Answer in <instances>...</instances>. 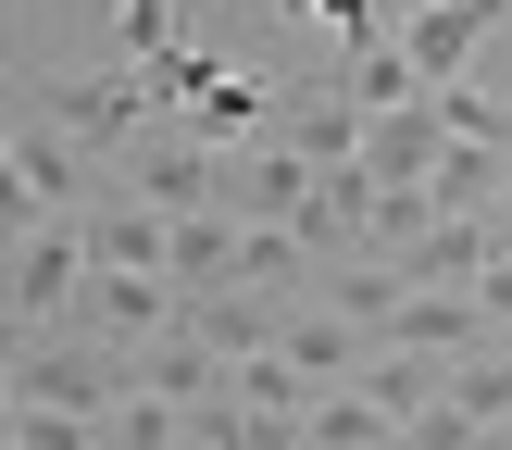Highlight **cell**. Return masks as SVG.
Instances as JSON below:
<instances>
[{
  "label": "cell",
  "instance_id": "ffe728a7",
  "mask_svg": "<svg viewBox=\"0 0 512 450\" xmlns=\"http://www.w3.org/2000/svg\"><path fill=\"white\" fill-rule=\"evenodd\" d=\"M175 50V0H125L113 13V63H163Z\"/></svg>",
  "mask_w": 512,
  "mask_h": 450
},
{
  "label": "cell",
  "instance_id": "277c9868",
  "mask_svg": "<svg viewBox=\"0 0 512 450\" xmlns=\"http://www.w3.org/2000/svg\"><path fill=\"white\" fill-rule=\"evenodd\" d=\"M88 275H100V250H88V213H63V225H25V238H13V325L38 338V325L63 313V300L88 288Z\"/></svg>",
  "mask_w": 512,
  "mask_h": 450
},
{
  "label": "cell",
  "instance_id": "ba28073f",
  "mask_svg": "<svg viewBox=\"0 0 512 450\" xmlns=\"http://www.w3.org/2000/svg\"><path fill=\"white\" fill-rule=\"evenodd\" d=\"M88 250H100V275H175V213L100 188V200H88Z\"/></svg>",
  "mask_w": 512,
  "mask_h": 450
},
{
  "label": "cell",
  "instance_id": "3957f363",
  "mask_svg": "<svg viewBox=\"0 0 512 450\" xmlns=\"http://www.w3.org/2000/svg\"><path fill=\"white\" fill-rule=\"evenodd\" d=\"M0 163H13V238H25V225H63V213H88V150H75L50 113H13Z\"/></svg>",
  "mask_w": 512,
  "mask_h": 450
},
{
  "label": "cell",
  "instance_id": "8992f818",
  "mask_svg": "<svg viewBox=\"0 0 512 450\" xmlns=\"http://www.w3.org/2000/svg\"><path fill=\"white\" fill-rule=\"evenodd\" d=\"M125 200H150V213H225V150H200V138H150L138 163H125Z\"/></svg>",
  "mask_w": 512,
  "mask_h": 450
},
{
  "label": "cell",
  "instance_id": "ac0fdd59",
  "mask_svg": "<svg viewBox=\"0 0 512 450\" xmlns=\"http://www.w3.org/2000/svg\"><path fill=\"white\" fill-rule=\"evenodd\" d=\"M438 113H450V138H475V150H512V100H488L463 75V88H438Z\"/></svg>",
  "mask_w": 512,
  "mask_h": 450
},
{
  "label": "cell",
  "instance_id": "9a60e30c",
  "mask_svg": "<svg viewBox=\"0 0 512 450\" xmlns=\"http://www.w3.org/2000/svg\"><path fill=\"white\" fill-rule=\"evenodd\" d=\"M338 88L350 100H363V113H413V100H425V75H413V50H350V75H338Z\"/></svg>",
  "mask_w": 512,
  "mask_h": 450
},
{
  "label": "cell",
  "instance_id": "5b68a950",
  "mask_svg": "<svg viewBox=\"0 0 512 450\" xmlns=\"http://www.w3.org/2000/svg\"><path fill=\"white\" fill-rule=\"evenodd\" d=\"M500 13H512V0H425V13L400 25L413 75H425V88H463V63H475V50L500 38Z\"/></svg>",
  "mask_w": 512,
  "mask_h": 450
},
{
  "label": "cell",
  "instance_id": "30bf717a",
  "mask_svg": "<svg viewBox=\"0 0 512 450\" xmlns=\"http://www.w3.org/2000/svg\"><path fill=\"white\" fill-rule=\"evenodd\" d=\"M488 263H500V213H438L400 250V288H475Z\"/></svg>",
  "mask_w": 512,
  "mask_h": 450
},
{
  "label": "cell",
  "instance_id": "8fae6325",
  "mask_svg": "<svg viewBox=\"0 0 512 450\" xmlns=\"http://www.w3.org/2000/svg\"><path fill=\"white\" fill-rule=\"evenodd\" d=\"M288 363L313 375V388H363V363H375V338L350 313H325V300H300L288 313Z\"/></svg>",
  "mask_w": 512,
  "mask_h": 450
},
{
  "label": "cell",
  "instance_id": "e0dca14e",
  "mask_svg": "<svg viewBox=\"0 0 512 450\" xmlns=\"http://www.w3.org/2000/svg\"><path fill=\"white\" fill-rule=\"evenodd\" d=\"M450 413H475V425H512V350H475V363L450 375Z\"/></svg>",
  "mask_w": 512,
  "mask_h": 450
},
{
  "label": "cell",
  "instance_id": "4fadbf2b",
  "mask_svg": "<svg viewBox=\"0 0 512 450\" xmlns=\"http://www.w3.org/2000/svg\"><path fill=\"white\" fill-rule=\"evenodd\" d=\"M413 425L388 413V400H363V388H325L313 400V450H400Z\"/></svg>",
  "mask_w": 512,
  "mask_h": 450
},
{
  "label": "cell",
  "instance_id": "44dd1931",
  "mask_svg": "<svg viewBox=\"0 0 512 450\" xmlns=\"http://www.w3.org/2000/svg\"><path fill=\"white\" fill-rule=\"evenodd\" d=\"M475 300H488V325L512 338V263H488V275H475Z\"/></svg>",
  "mask_w": 512,
  "mask_h": 450
},
{
  "label": "cell",
  "instance_id": "52a82bcc",
  "mask_svg": "<svg viewBox=\"0 0 512 450\" xmlns=\"http://www.w3.org/2000/svg\"><path fill=\"white\" fill-rule=\"evenodd\" d=\"M438 163H450V113H438V88H425L413 113H375V138H363V175H375V188H438Z\"/></svg>",
  "mask_w": 512,
  "mask_h": 450
},
{
  "label": "cell",
  "instance_id": "2e32d148",
  "mask_svg": "<svg viewBox=\"0 0 512 450\" xmlns=\"http://www.w3.org/2000/svg\"><path fill=\"white\" fill-rule=\"evenodd\" d=\"M238 400H250V413H313L325 388H313V375L288 363V350H263V363H238Z\"/></svg>",
  "mask_w": 512,
  "mask_h": 450
},
{
  "label": "cell",
  "instance_id": "9c48e42d",
  "mask_svg": "<svg viewBox=\"0 0 512 450\" xmlns=\"http://www.w3.org/2000/svg\"><path fill=\"white\" fill-rule=\"evenodd\" d=\"M88 313H100V350L113 338L163 350L175 325H188V288H175V275H88Z\"/></svg>",
  "mask_w": 512,
  "mask_h": 450
},
{
  "label": "cell",
  "instance_id": "d6986e66",
  "mask_svg": "<svg viewBox=\"0 0 512 450\" xmlns=\"http://www.w3.org/2000/svg\"><path fill=\"white\" fill-rule=\"evenodd\" d=\"M13 450H113V425L100 413H25L13 400Z\"/></svg>",
  "mask_w": 512,
  "mask_h": 450
},
{
  "label": "cell",
  "instance_id": "7a4b0ae2",
  "mask_svg": "<svg viewBox=\"0 0 512 450\" xmlns=\"http://www.w3.org/2000/svg\"><path fill=\"white\" fill-rule=\"evenodd\" d=\"M13 400L25 413H100L113 425L138 400V350H50V338H25L13 350Z\"/></svg>",
  "mask_w": 512,
  "mask_h": 450
},
{
  "label": "cell",
  "instance_id": "5bb4252c",
  "mask_svg": "<svg viewBox=\"0 0 512 450\" xmlns=\"http://www.w3.org/2000/svg\"><path fill=\"white\" fill-rule=\"evenodd\" d=\"M438 213H500L512 200V150H475V138H450V163H438Z\"/></svg>",
  "mask_w": 512,
  "mask_h": 450
},
{
  "label": "cell",
  "instance_id": "7402d4cb",
  "mask_svg": "<svg viewBox=\"0 0 512 450\" xmlns=\"http://www.w3.org/2000/svg\"><path fill=\"white\" fill-rule=\"evenodd\" d=\"M500 263H512V200H500Z\"/></svg>",
  "mask_w": 512,
  "mask_h": 450
},
{
  "label": "cell",
  "instance_id": "6da1fadb",
  "mask_svg": "<svg viewBox=\"0 0 512 450\" xmlns=\"http://www.w3.org/2000/svg\"><path fill=\"white\" fill-rule=\"evenodd\" d=\"M13 113H50L75 150H113L125 125H150V113H163V88H150L138 63H100V75H25V88H13Z\"/></svg>",
  "mask_w": 512,
  "mask_h": 450
},
{
  "label": "cell",
  "instance_id": "7c38bea8",
  "mask_svg": "<svg viewBox=\"0 0 512 450\" xmlns=\"http://www.w3.org/2000/svg\"><path fill=\"white\" fill-rule=\"evenodd\" d=\"M450 375H463V363H438V350H375V363H363V400H388L400 425H425L450 400Z\"/></svg>",
  "mask_w": 512,
  "mask_h": 450
}]
</instances>
